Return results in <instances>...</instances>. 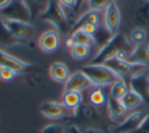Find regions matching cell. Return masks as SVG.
Returning <instances> with one entry per match:
<instances>
[{"instance_id":"6da1fadb","label":"cell","mask_w":149,"mask_h":133,"mask_svg":"<svg viewBox=\"0 0 149 133\" xmlns=\"http://www.w3.org/2000/svg\"><path fill=\"white\" fill-rule=\"evenodd\" d=\"M40 19L47 23L51 24L57 32L62 34H68L70 30L68 20L64 13L62 5L58 2V0H49V2L46 4V7L41 13Z\"/></svg>"},{"instance_id":"7a4b0ae2","label":"cell","mask_w":149,"mask_h":133,"mask_svg":"<svg viewBox=\"0 0 149 133\" xmlns=\"http://www.w3.org/2000/svg\"><path fill=\"white\" fill-rule=\"evenodd\" d=\"M92 82L95 87H104V86H111L120 78L116 75L111 69L103 64H89L83 66L81 70Z\"/></svg>"},{"instance_id":"3957f363","label":"cell","mask_w":149,"mask_h":133,"mask_svg":"<svg viewBox=\"0 0 149 133\" xmlns=\"http://www.w3.org/2000/svg\"><path fill=\"white\" fill-rule=\"evenodd\" d=\"M130 44L122 34H116L111 36L106 42L101 45L100 49L91 60V64H104L106 60L116 55L120 50L130 51Z\"/></svg>"},{"instance_id":"277c9868","label":"cell","mask_w":149,"mask_h":133,"mask_svg":"<svg viewBox=\"0 0 149 133\" xmlns=\"http://www.w3.org/2000/svg\"><path fill=\"white\" fill-rule=\"evenodd\" d=\"M1 17V15H0ZM3 24L8 29V31L21 41L30 44L33 38L36 35V28L31 23L17 21V20H10L6 18L1 17Z\"/></svg>"},{"instance_id":"5b68a950","label":"cell","mask_w":149,"mask_h":133,"mask_svg":"<svg viewBox=\"0 0 149 133\" xmlns=\"http://www.w3.org/2000/svg\"><path fill=\"white\" fill-rule=\"evenodd\" d=\"M0 15L6 19L31 23L32 10L26 0H13L6 8L1 10Z\"/></svg>"},{"instance_id":"8992f818","label":"cell","mask_w":149,"mask_h":133,"mask_svg":"<svg viewBox=\"0 0 149 133\" xmlns=\"http://www.w3.org/2000/svg\"><path fill=\"white\" fill-rule=\"evenodd\" d=\"M103 64H105L109 69H111L112 71L116 73V75L118 76L120 79H123V80H125L126 78H129V77L131 78L132 75H134L136 72L144 69L143 66L133 64H131V62H129L128 60H118L116 56H113V57L106 60Z\"/></svg>"},{"instance_id":"52a82bcc","label":"cell","mask_w":149,"mask_h":133,"mask_svg":"<svg viewBox=\"0 0 149 133\" xmlns=\"http://www.w3.org/2000/svg\"><path fill=\"white\" fill-rule=\"evenodd\" d=\"M149 114H145L143 112H134L127 116L120 124L116 126L114 132L116 133H133L134 131L138 130L145 120L147 119Z\"/></svg>"},{"instance_id":"ba28073f","label":"cell","mask_w":149,"mask_h":133,"mask_svg":"<svg viewBox=\"0 0 149 133\" xmlns=\"http://www.w3.org/2000/svg\"><path fill=\"white\" fill-rule=\"evenodd\" d=\"M104 28L111 36L118 34L120 25V11L116 1L111 2L104 10L103 15Z\"/></svg>"},{"instance_id":"9c48e42d","label":"cell","mask_w":149,"mask_h":133,"mask_svg":"<svg viewBox=\"0 0 149 133\" xmlns=\"http://www.w3.org/2000/svg\"><path fill=\"white\" fill-rule=\"evenodd\" d=\"M0 66H6L15 72V74H26L32 69L30 62H24L15 56L10 55L4 50L0 49Z\"/></svg>"},{"instance_id":"30bf717a","label":"cell","mask_w":149,"mask_h":133,"mask_svg":"<svg viewBox=\"0 0 149 133\" xmlns=\"http://www.w3.org/2000/svg\"><path fill=\"white\" fill-rule=\"evenodd\" d=\"M93 86L89 78L82 71H78L70 76L68 81L64 83V92L68 91H78L81 92L87 88Z\"/></svg>"},{"instance_id":"8fae6325","label":"cell","mask_w":149,"mask_h":133,"mask_svg":"<svg viewBox=\"0 0 149 133\" xmlns=\"http://www.w3.org/2000/svg\"><path fill=\"white\" fill-rule=\"evenodd\" d=\"M130 89L140 94L144 102H149V80L142 70L136 72L130 78Z\"/></svg>"},{"instance_id":"7c38bea8","label":"cell","mask_w":149,"mask_h":133,"mask_svg":"<svg viewBox=\"0 0 149 133\" xmlns=\"http://www.w3.org/2000/svg\"><path fill=\"white\" fill-rule=\"evenodd\" d=\"M60 46L59 32L56 30H49L44 32L39 39V47L45 53H52Z\"/></svg>"},{"instance_id":"4fadbf2b","label":"cell","mask_w":149,"mask_h":133,"mask_svg":"<svg viewBox=\"0 0 149 133\" xmlns=\"http://www.w3.org/2000/svg\"><path fill=\"white\" fill-rule=\"evenodd\" d=\"M42 115L49 119H61L68 115V110L63 104L56 102H45L40 106Z\"/></svg>"},{"instance_id":"5bb4252c","label":"cell","mask_w":149,"mask_h":133,"mask_svg":"<svg viewBox=\"0 0 149 133\" xmlns=\"http://www.w3.org/2000/svg\"><path fill=\"white\" fill-rule=\"evenodd\" d=\"M128 62L133 64L149 68V45L148 44H139L130 52Z\"/></svg>"},{"instance_id":"9a60e30c","label":"cell","mask_w":149,"mask_h":133,"mask_svg":"<svg viewBox=\"0 0 149 133\" xmlns=\"http://www.w3.org/2000/svg\"><path fill=\"white\" fill-rule=\"evenodd\" d=\"M88 23H92L95 24V25L99 26L100 24V15L98 11H94V10H86L76 20L74 24L70 26V33L72 34V32H74L76 30L80 29L83 25Z\"/></svg>"},{"instance_id":"2e32d148","label":"cell","mask_w":149,"mask_h":133,"mask_svg":"<svg viewBox=\"0 0 149 133\" xmlns=\"http://www.w3.org/2000/svg\"><path fill=\"white\" fill-rule=\"evenodd\" d=\"M49 75L58 83H65L70 78V70L64 64L59 62H53L49 68Z\"/></svg>"},{"instance_id":"e0dca14e","label":"cell","mask_w":149,"mask_h":133,"mask_svg":"<svg viewBox=\"0 0 149 133\" xmlns=\"http://www.w3.org/2000/svg\"><path fill=\"white\" fill-rule=\"evenodd\" d=\"M83 102V96L81 92L78 91H68L64 92L63 97H62V104L70 110L72 113L77 111V108L82 104Z\"/></svg>"},{"instance_id":"ac0fdd59","label":"cell","mask_w":149,"mask_h":133,"mask_svg":"<svg viewBox=\"0 0 149 133\" xmlns=\"http://www.w3.org/2000/svg\"><path fill=\"white\" fill-rule=\"evenodd\" d=\"M123 104V106L128 110H134V108L140 106L144 102L143 97L139 93L132 89H129L128 92L123 96V98L120 100Z\"/></svg>"},{"instance_id":"d6986e66","label":"cell","mask_w":149,"mask_h":133,"mask_svg":"<svg viewBox=\"0 0 149 133\" xmlns=\"http://www.w3.org/2000/svg\"><path fill=\"white\" fill-rule=\"evenodd\" d=\"M0 42L5 45L13 47V46H19V45H28L27 43L21 41L17 38H15L10 32L8 31L5 25L3 24L2 19L0 17Z\"/></svg>"},{"instance_id":"ffe728a7","label":"cell","mask_w":149,"mask_h":133,"mask_svg":"<svg viewBox=\"0 0 149 133\" xmlns=\"http://www.w3.org/2000/svg\"><path fill=\"white\" fill-rule=\"evenodd\" d=\"M107 110L109 113V116L113 120H120L127 114V108L123 106V104L120 100H116L113 98H107Z\"/></svg>"},{"instance_id":"44dd1931","label":"cell","mask_w":149,"mask_h":133,"mask_svg":"<svg viewBox=\"0 0 149 133\" xmlns=\"http://www.w3.org/2000/svg\"><path fill=\"white\" fill-rule=\"evenodd\" d=\"M68 37L72 38V42L74 44H85V45L88 46H92L94 44H96V40L94 38V36L89 35V34L86 33L82 29L76 30L72 34H70Z\"/></svg>"},{"instance_id":"7402d4cb","label":"cell","mask_w":149,"mask_h":133,"mask_svg":"<svg viewBox=\"0 0 149 133\" xmlns=\"http://www.w3.org/2000/svg\"><path fill=\"white\" fill-rule=\"evenodd\" d=\"M129 88L126 81L123 79H118L116 82L111 84L109 90V97L116 100H120L123 96L128 92Z\"/></svg>"},{"instance_id":"603a6c76","label":"cell","mask_w":149,"mask_h":133,"mask_svg":"<svg viewBox=\"0 0 149 133\" xmlns=\"http://www.w3.org/2000/svg\"><path fill=\"white\" fill-rule=\"evenodd\" d=\"M88 99H89L90 104L96 106V108L102 106L107 102V97H106L105 93H104L101 87H95L94 89H92L91 92L89 93Z\"/></svg>"},{"instance_id":"cb8c5ba5","label":"cell","mask_w":149,"mask_h":133,"mask_svg":"<svg viewBox=\"0 0 149 133\" xmlns=\"http://www.w3.org/2000/svg\"><path fill=\"white\" fill-rule=\"evenodd\" d=\"M90 52H91V48L90 46L85 45V44H74L72 48H70V54L74 60H85L89 56Z\"/></svg>"},{"instance_id":"d4e9b609","label":"cell","mask_w":149,"mask_h":133,"mask_svg":"<svg viewBox=\"0 0 149 133\" xmlns=\"http://www.w3.org/2000/svg\"><path fill=\"white\" fill-rule=\"evenodd\" d=\"M87 2V10H94V11H104L105 8L113 2L114 0H85Z\"/></svg>"},{"instance_id":"484cf974","label":"cell","mask_w":149,"mask_h":133,"mask_svg":"<svg viewBox=\"0 0 149 133\" xmlns=\"http://www.w3.org/2000/svg\"><path fill=\"white\" fill-rule=\"evenodd\" d=\"M146 37H147V34L146 32L144 31L143 29H140V28H137V29H134L132 32H131V41L133 43L137 44H143L146 40Z\"/></svg>"},{"instance_id":"4316f807","label":"cell","mask_w":149,"mask_h":133,"mask_svg":"<svg viewBox=\"0 0 149 133\" xmlns=\"http://www.w3.org/2000/svg\"><path fill=\"white\" fill-rule=\"evenodd\" d=\"M17 74L13 70L6 66H0V80L4 82H11L15 78Z\"/></svg>"},{"instance_id":"83f0119b","label":"cell","mask_w":149,"mask_h":133,"mask_svg":"<svg viewBox=\"0 0 149 133\" xmlns=\"http://www.w3.org/2000/svg\"><path fill=\"white\" fill-rule=\"evenodd\" d=\"M41 133H64V128L59 124H49L42 129Z\"/></svg>"},{"instance_id":"f1b7e54d","label":"cell","mask_w":149,"mask_h":133,"mask_svg":"<svg viewBox=\"0 0 149 133\" xmlns=\"http://www.w3.org/2000/svg\"><path fill=\"white\" fill-rule=\"evenodd\" d=\"M80 29H82L83 31H85L86 33H88L89 35L94 36L96 33H97L98 29H99V26L95 25V24H92V23H88V24L83 25Z\"/></svg>"},{"instance_id":"f546056e","label":"cell","mask_w":149,"mask_h":133,"mask_svg":"<svg viewBox=\"0 0 149 133\" xmlns=\"http://www.w3.org/2000/svg\"><path fill=\"white\" fill-rule=\"evenodd\" d=\"M58 2L62 5V7L70 9H76L78 0H58Z\"/></svg>"},{"instance_id":"4dcf8cb0","label":"cell","mask_w":149,"mask_h":133,"mask_svg":"<svg viewBox=\"0 0 149 133\" xmlns=\"http://www.w3.org/2000/svg\"><path fill=\"white\" fill-rule=\"evenodd\" d=\"M11 2H13V0H0V10L6 8Z\"/></svg>"},{"instance_id":"1f68e13d","label":"cell","mask_w":149,"mask_h":133,"mask_svg":"<svg viewBox=\"0 0 149 133\" xmlns=\"http://www.w3.org/2000/svg\"><path fill=\"white\" fill-rule=\"evenodd\" d=\"M65 44H66V46H68V48H72V46L74 45V43L72 42V38H70V37H68V39H66V41H65Z\"/></svg>"},{"instance_id":"d6a6232c","label":"cell","mask_w":149,"mask_h":133,"mask_svg":"<svg viewBox=\"0 0 149 133\" xmlns=\"http://www.w3.org/2000/svg\"><path fill=\"white\" fill-rule=\"evenodd\" d=\"M33 1L35 3H37V4H43V5H46L49 2V0H33Z\"/></svg>"},{"instance_id":"836d02e7","label":"cell","mask_w":149,"mask_h":133,"mask_svg":"<svg viewBox=\"0 0 149 133\" xmlns=\"http://www.w3.org/2000/svg\"><path fill=\"white\" fill-rule=\"evenodd\" d=\"M84 1L85 0H78V2H77V7H76V11H78L80 9V7L82 6V4L84 3Z\"/></svg>"}]
</instances>
